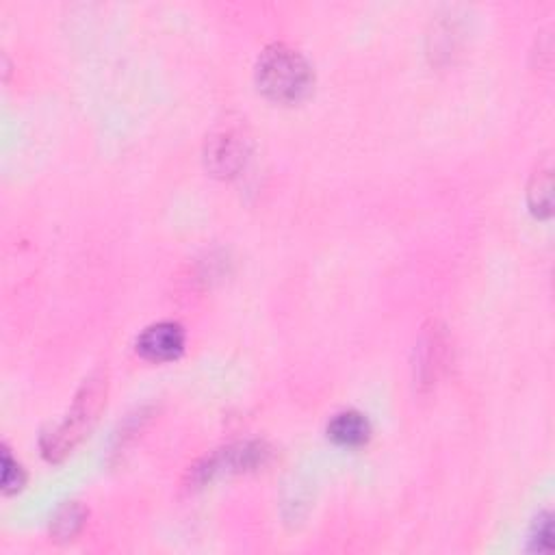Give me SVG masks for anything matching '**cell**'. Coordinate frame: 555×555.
<instances>
[{
	"label": "cell",
	"instance_id": "8",
	"mask_svg": "<svg viewBox=\"0 0 555 555\" xmlns=\"http://www.w3.org/2000/svg\"><path fill=\"white\" fill-rule=\"evenodd\" d=\"M83 521V514L79 512V508H68L66 512H63L59 519L55 521V532L57 536L61 538H68V536H74L76 534V529H79Z\"/></svg>",
	"mask_w": 555,
	"mask_h": 555
},
{
	"label": "cell",
	"instance_id": "3",
	"mask_svg": "<svg viewBox=\"0 0 555 555\" xmlns=\"http://www.w3.org/2000/svg\"><path fill=\"white\" fill-rule=\"evenodd\" d=\"M185 350V332L174 321H161L139 334L137 352L152 363H170Z\"/></svg>",
	"mask_w": 555,
	"mask_h": 555
},
{
	"label": "cell",
	"instance_id": "5",
	"mask_svg": "<svg viewBox=\"0 0 555 555\" xmlns=\"http://www.w3.org/2000/svg\"><path fill=\"white\" fill-rule=\"evenodd\" d=\"M243 144L235 133H222L215 137L209 146V165L215 174H235L243 163Z\"/></svg>",
	"mask_w": 555,
	"mask_h": 555
},
{
	"label": "cell",
	"instance_id": "1",
	"mask_svg": "<svg viewBox=\"0 0 555 555\" xmlns=\"http://www.w3.org/2000/svg\"><path fill=\"white\" fill-rule=\"evenodd\" d=\"M258 89L280 105H293L308 96L313 87V70L298 50L274 44L265 48L256 63Z\"/></svg>",
	"mask_w": 555,
	"mask_h": 555
},
{
	"label": "cell",
	"instance_id": "6",
	"mask_svg": "<svg viewBox=\"0 0 555 555\" xmlns=\"http://www.w3.org/2000/svg\"><path fill=\"white\" fill-rule=\"evenodd\" d=\"M529 202H532V209L538 215H549L551 213V174L538 172L534 176V185L529 189Z\"/></svg>",
	"mask_w": 555,
	"mask_h": 555
},
{
	"label": "cell",
	"instance_id": "7",
	"mask_svg": "<svg viewBox=\"0 0 555 555\" xmlns=\"http://www.w3.org/2000/svg\"><path fill=\"white\" fill-rule=\"evenodd\" d=\"M24 484V473L20 469V464L14 462V458L9 456V451H3V488L5 493H16Z\"/></svg>",
	"mask_w": 555,
	"mask_h": 555
},
{
	"label": "cell",
	"instance_id": "4",
	"mask_svg": "<svg viewBox=\"0 0 555 555\" xmlns=\"http://www.w3.org/2000/svg\"><path fill=\"white\" fill-rule=\"evenodd\" d=\"M371 425L365 415L356 410L339 412L328 425V438L341 447H360L369 441Z\"/></svg>",
	"mask_w": 555,
	"mask_h": 555
},
{
	"label": "cell",
	"instance_id": "2",
	"mask_svg": "<svg viewBox=\"0 0 555 555\" xmlns=\"http://www.w3.org/2000/svg\"><path fill=\"white\" fill-rule=\"evenodd\" d=\"M100 402H102L100 380H92L89 384H85V389L79 395V399H76L68 419L63 421L53 434H48L44 438V451L48 458L57 460L59 456L68 454V451L76 445V441L85 434V430H89V423L96 419Z\"/></svg>",
	"mask_w": 555,
	"mask_h": 555
}]
</instances>
